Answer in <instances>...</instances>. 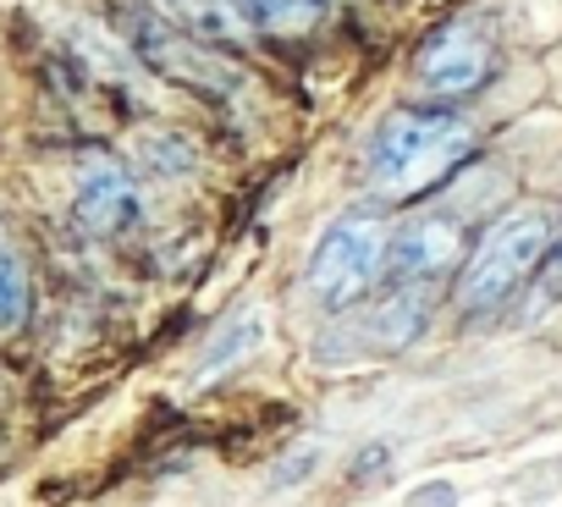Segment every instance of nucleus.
Here are the masks:
<instances>
[{"label": "nucleus", "mask_w": 562, "mask_h": 507, "mask_svg": "<svg viewBox=\"0 0 562 507\" xmlns=\"http://www.w3.org/2000/svg\"><path fill=\"white\" fill-rule=\"evenodd\" d=\"M469 155H474V133L463 116H452L441 105H403L375 127L364 177L381 199L408 204V199L441 188Z\"/></svg>", "instance_id": "obj_1"}, {"label": "nucleus", "mask_w": 562, "mask_h": 507, "mask_svg": "<svg viewBox=\"0 0 562 507\" xmlns=\"http://www.w3.org/2000/svg\"><path fill=\"white\" fill-rule=\"evenodd\" d=\"M551 237H557V232H551V215H546V210H535V204L496 215V221L474 237V248L463 254V266H458V288H452V304H458L469 320L507 309V304L535 282V271L546 266Z\"/></svg>", "instance_id": "obj_2"}, {"label": "nucleus", "mask_w": 562, "mask_h": 507, "mask_svg": "<svg viewBox=\"0 0 562 507\" xmlns=\"http://www.w3.org/2000/svg\"><path fill=\"white\" fill-rule=\"evenodd\" d=\"M386 243H392V226L381 221V210H370V204L342 210L321 232L310 266H304L310 298L326 315H348L359 298H370L381 288V277H386Z\"/></svg>", "instance_id": "obj_3"}, {"label": "nucleus", "mask_w": 562, "mask_h": 507, "mask_svg": "<svg viewBox=\"0 0 562 507\" xmlns=\"http://www.w3.org/2000/svg\"><path fill=\"white\" fill-rule=\"evenodd\" d=\"M122 40H127V50H133L138 61H149L155 72H166V78H177V83H188V89L232 94V89L243 83V72L221 56V45H210V40L177 29L171 18H155L149 7L122 12Z\"/></svg>", "instance_id": "obj_4"}, {"label": "nucleus", "mask_w": 562, "mask_h": 507, "mask_svg": "<svg viewBox=\"0 0 562 507\" xmlns=\"http://www.w3.org/2000/svg\"><path fill=\"white\" fill-rule=\"evenodd\" d=\"M469 254V215L463 210H419L414 221H403L386 243V277L397 288H425L436 293Z\"/></svg>", "instance_id": "obj_5"}, {"label": "nucleus", "mask_w": 562, "mask_h": 507, "mask_svg": "<svg viewBox=\"0 0 562 507\" xmlns=\"http://www.w3.org/2000/svg\"><path fill=\"white\" fill-rule=\"evenodd\" d=\"M491 72H496V40L480 18H458V23L436 29L414 61V83L441 105L480 94L491 83Z\"/></svg>", "instance_id": "obj_6"}, {"label": "nucleus", "mask_w": 562, "mask_h": 507, "mask_svg": "<svg viewBox=\"0 0 562 507\" xmlns=\"http://www.w3.org/2000/svg\"><path fill=\"white\" fill-rule=\"evenodd\" d=\"M72 221L83 237H122L133 221H138V188H133V171L122 155L111 149H89L78 160V177H72Z\"/></svg>", "instance_id": "obj_7"}, {"label": "nucleus", "mask_w": 562, "mask_h": 507, "mask_svg": "<svg viewBox=\"0 0 562 507\" xmlns=\"http://www.w3.org/2000/svg\"><path fill=\"white\" fill-rule=\"evenodd\" d=\"M160 12H166L177 29H188V34L221 45V50H237V45L248 40V23L237 18L232 0H160Z\"/></svg>", "instance_id": "obj_8"}, {"label": "nucleus", "mask_w": 562, "mask_h": 507, "mask_svg": "<svg viewBox=\"0 0 562 507\" xmlns=\"http://www.w3.org/2000/svg\"><path fill=\"white\" fill-rule=\"evenodd\" d=\"M232 7L248 23V34H276V40L310 34L326 18V0H232Z\"/></svg>", "instance_id": "obj_9"}, {"label": "nucleus", "mask_w": 562, "mask_h": 507, "mask_svg": "<svg viewBox=\"0 0 562 507\" xmlns=\"http://www.w3.org/2000/svg\"><path fill=\"white\" fill-rule=\"evenodd\" d=\"M23 315H29V271L18 266V254L0 243V331L23 326Z\"/></svg>", "instance_id": "obj_10"}, {"label": "nucleus", "mask_w": 562, "mask_h": 507, "mask_svg": "<svg viewBox=\"0 0 562 507\" xmlns=\"http://www.w3.org/2000/svg\"><path fill=\"white\" fill-rule=\"evenodd\" d=\"M254 342H259V326H254V320L243 315V320H237V326H232L226 337H215V348H210V359H204V375H215V370L237 364V359H243V353H248Z\"/></svg>", "instance_id": "obj_11"}, {"label": "nucleus", "mask_w": 562, "mask_h": 507, "mask_svg": "<svg viewBox=\"0 0 562 507\" xmlns=\"http://www.w3.org/2000/svg\"><path fill=\"white\" fill-rule=\"evenodd\" d=\"M557 277H562V237H557Z\"/></svg>", "instance_id": "obj_12"}]
</instances>
